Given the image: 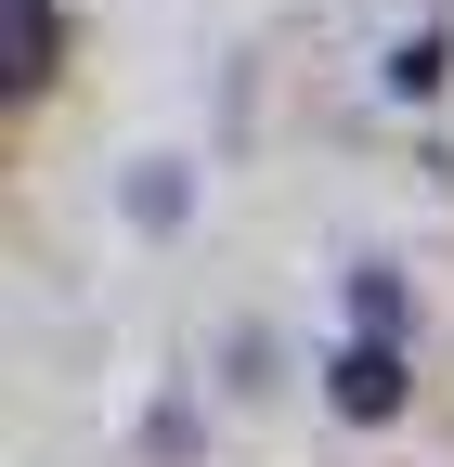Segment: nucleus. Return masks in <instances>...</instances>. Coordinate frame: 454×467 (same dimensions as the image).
Here are the masks:
<instances>
[{
	"label": "nucleus",
	"instance_id": "20e7f679",
	"mask_svg": "<svg viewBox=\"0 0 454 467\" xmlns=\"http://www.w3.org/2000/svg\"><path fill=\"white\" fill-rule=\"evenodd\" d=\"M337 299H351V337H389V350H403V325H416L403 260H351V273H337Z\"/></svg>",
	"mask_w": 454,
	"mask_h": 467
},
{
	"label": "nucleus",
	"instance_id": "0eeeda50",
	"mask_svg": "<svg viewBox=\"0 0 454 467\" xmlns=\"http://www.w3.org/2000/svg\"><path fill=\"white\" fill-rule=\"evenodd\" d=\"M143 454H156V467H195V454H208L195 402H156V416H143Z\"/></svg>",
	"mask_w": 454,
	"mask_h": 467
},
{
	"label": "nucleus",
	"instance_id": "f257e3e1",
	"mask_svg": "<svg viewBox=\"0 0 454 467\" xmlns=\"http://www.w3.org/2000/svg\"><path fill=\"white\" fill-rule=\"evenodd\" d=\"M403 402H416V364H403L389 337H337V350H325V416H337V429H389Z\"/></svg>",
	"mask_w": 454,
	"mask_h": 467
},
{
	"label": "nucleus",
	"instance_id": "423d86ee",
	"mask_svg": "<svg viewBox=\"0 0 454 467\" xmlns=\"http://www.w3.org/2000/svg\"><path fill=\"white\" fill-rule=\"evenodd\" d=\"M377 78H389V104H441V78H454V39H441V26L389 39V66H377Z\"/></svg>",
	"mask_w": 454,
	"mask_h": 467
},
{
	"label": "nucleus",
	"instance_id": "f03ea898",
	"mask_svg": "<svg viewBox=\"0 0 454 467\" xmlns=\"http://www.w3.org/2000/svg\"><path fill=\"white\" fill-rule=\"evenodd\" d=\"M66 78V14L52 0H0V104H39Z\"/></svg>",
	"mask_w": 454,
	"mask_h": 467
},
{
	"label": "nucleus",
	"instance_id": "39448f33",
	"mask_svg": "<svg viewBox=\"0 0 454 467\" xmlns=\"http://www.w3.org/2000/svg\"><path fill=\"white\" fill-rule=\"evenodd\" d=\"M221 389H234V402H273V389H286V337H273V325H234V337H221Z\"/></svg>",
	"mask_w": 454,
	"mask_h": 467
},
{
	"label": "nucleus",
	"instance_id": "7ed1b4c3",
	"mask_svg": "<svg viewBox=\"0 0 454 467\" xmlns=\"http://www.w3.org/2000/svg\"><path fill=\"white\" fill-rule=\"evenodd\" d=\"M118 221L130 234H182L195 221V156H130L118 169Z\"/></svg>",
	"mask_w": 454,
	"mask_h": 467
}]
</instances>
